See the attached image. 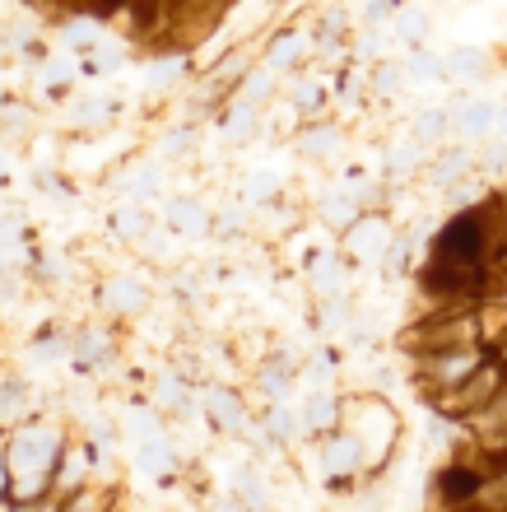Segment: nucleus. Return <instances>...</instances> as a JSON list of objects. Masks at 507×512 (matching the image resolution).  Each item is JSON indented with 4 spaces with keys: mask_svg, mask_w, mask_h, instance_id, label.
I'll list each match as a JSON object with an SVG mask.
<instances>
[{
    "mask_svg": "<svg viewBox=\"0 0 507 512\" xmlns=\"http://www.w3.org/2000/svg\"><path fill=\"white\" fill-rule=\"evenodd\" d=\"M66 443H70L66 429L52 424V419H42V415L14 424L10 447H5V457H10V475H14V503H38V499L52 494V475H56V466H61Z\"/></svg>",
    "mask_w": 507,
    "mask_h": 512,
    "instance_id": "1",
    "label": "nucleus"
},
{
    "mask_svg": "<svg viewBox=\"0 0 507 512\" xmlns=\"http://www.w3.org/2000/svg\"><path fill=\"white\" fill-rule=\"evenodd\" d=\"M484 336H489V331H484V312L461 303V308H438V312H428V317H419L401 336V345L410 354L475 350V345H484Z\"/></svg>",
    "mask_w": 507,
    "mask_h": 512,
    "instance_id": "2",
    "label": "nucleus"
},
{
    "mask_svg": "<svg viewBox=\"0 0 507 512\" xmlns=\"http://www.w3.org/2000/svg\"><path fill=\"white\" fill-rule=\"evenodd\" d=\"M498 391H507V354L503 350H489V359H484V364L475 368L461 387L433 396V405H438V415H447V419H456V424H461V419H470L475 410H484Z\"/></svg>",
    "mask_w": 507,
    "mask_h": 512,
    "instance_id": "3",
    "label": "nucleus"
},
{
    "mask_svg": "<svg viewBox=\"0 0 507 512\" xmlns=\"http://www.w3.org/2000/svg\"><path fill=\"white\" fill-rule=\"evenodd\" d=\"M340 429H349L363 447V466H382L387 452L396 447V433H401V419L391 415V405L382 396H363V401L349 405V415Z\"/></svg>",
    "mask_w": 507,
    "mask_h": 512,
    "instance_id": "4",
    "label": "nucleus"
},
{
    "mask_svg": "<svg viewBox=\"0 0 507 512\" xmlns=\"http://www.w3.org/2000/svg\"><path fill=\"white\" fill-rule=\"evenodd\" d=\"M433 256L438 261H461V266H480L489 261V229H484L480 205L475 210H456L433 238Z\"/></svg>",
    "mask_w": 507,
    "mask_h": 512,
    "instance_id": "5",
    "label": "nucleus"
},
{
    "mask_svg": "<svg viewBox=\"0 0 507 512\" xmlns=\"http://www.w3.org/2000/svg\"><path fill=\"white\" fill-rule=\"evenodd\" d=\"M489 359V350L484 345H475V350H433V354H414V378H419V387L428 391V401L433 396H442V391H456L461 382L475 373V368Z\"/></svg>",
    "mask_w": 507,
    "mask_h": 512,
    "instance_id": "6",
    "label": "nucleus"
},
{
    "mask_svg": "<svg viewBox=\"0 0 507 512\" xmlns=\"http://www.w3.org/2000/svg\"><path fill=\"white\" fill-rule=\"evenodd\" d=\"M489 480H494V475L480 466V457H456V461H447V466L438 471V485H433V494H438L442 512L470 508V503L484 499Z\"/></svg>",
    "mask_w": 507,
    "mask_h": 512,
    "instance_id": "7",
    "label": "nucleus"
},
{
    "mask_svg": "<svg viewBox=\"0 0 507 512\" xmlns=\"http://www.w3.org/2000/svg\"><path fill=\"white\" fill-rule=\"evenodd\" d=\"M387 252H391L387 215H359L345 229V256H354V261H382Z\"/></svg>",
    "mask_w": 507,
    "mask_h": 512,
    "instance_id": "8",
    "label": "nucleus"
},
{
    "mask_svg": "<svg viewBox=\"0 0 507 512\" xmlns=\"http://www.w3.org/2000/svg\"><path fill=\"white\" fill-rule=\"evenodd\" d=\"M94 447L98 443H66L61 466H56V475H52V494H56V499H70L75 489L94 485V480H89V475H94V461H98Z\"/></svg>",
    "mask_w": 507,
    "mask_h": 512,
    "instance_id": "9",
    "label": "nucleus"
},
{
    "mask_svg": "<svg viewBox=\"0 0 507 512\" xmlns=\"http://www.w3.org/2000/svg\"><path fill=\"white\" fill-rule=\"evenodd\" d=\"M201 410H205V419H210L219 433H242L247 429V405H242V396L228 382H210V387L201 391Z\"/></svg>",
    "mask_w": 507,
    "mask_h": 512,
    "instance_id": "10",
    "label": "nucleus"
},
{
    "mask_svg": "<svg viewBox=\"0 0 507 512\" xmlns=\"http://www.w3.org/2000/svg\"><path fill=\"white\" fill-rule=\"evenodd\" d=\"M321 471L331 475V480H349V475L368 471V466H363V447H359V438H354L349 429L326 433V443H321Z\"/></svg>",
    "mask_w": 507,
    "mask_h": 512,
    "instance_id": "11",
    "label": "nucleus"
},
{
    "mask_svg": "<svg viewBox=\"0 0 507 512\" xmlns=\"http://www.w3.org/2000/svg\"><path fill=\"white\" fill-rule=\"evenodd\" d=\"M298 415H303L307 433H335L340 424H345V405L335 401L326 387H312L307 391V401L298 405Z\"/></svg>",
    "mask_w": 507,
    "mask_h": 512,
    "instance_id": "12",
    "label": "nucleus"
},
{
    "mask_svg": "<svg viewBox=\"0 0 507 512\" xmlns=\"http://www.w3.org/2000/svg\"><path fill=\"white\" fill-rule=\"evenodd\" d=\"M261 429H266V438L275 447H294L298 438L307 433L303 415H298L294 405H284V401H270L266 405V415H261Z\"/></svg>",
    "mask_w": 507,
    "mask_h": 512,
    "instance_id": "13",
    "label": "nucleus"
},
{
    "mask_svg": "<svg viewBox=\"0 0 507 512\" xmlns=\"http://www.w3.org/2000/svg\"><path fill=\"white\" fill-rule=\"evenodd\" d=\"M461 429L475 438V443H494V438H507V391H498L494 401L475 410L470 419H461Z\"/></svg>",
    "mask_w": 507,
    "mask_h": 512,
    "instance_id": "14",
    "label": "nucleus"
},
{
    "mask_svg": "<svg viewBox=\"0 0 507 512\" xmlns=\"http://www.w3.org/2000/svg\"><path fill=\"white\" fill-rule=\"evenodd\" d=\"M163 215H168V224H173L177 233H187V238H205V233L214 229L210 224V210H205L201 201H191V196H173V201H163Z\"/></svg>",
    "mask_w": 507,
    "mask_h": 512,
    "instance_id": "15",
    "label": "nucleus"
},
{
    "mask_svg": "<svg viewBox=\"0 0 507 512\" xmlns=\"http://www.w3.org/2000/svg\"><path fill=\"white\" fill-rule=\"evenodd\" d=\"M103 303L112 312H121V317H135V312L149 308V289H145V280H135V275H117V280L103 284Z\"/></svg>",
    "mask_w": 507,
    "mask_h": 512,
    "instance_id": "16",
    "label": "nucleus"
},
{
    "mask_svg": "<svg viewBox=\"0 0 507 512\" xmlns=\"http://www.w3.org/2000/svg\"><path fill=\"white\" fill-rule=\"evenodd\" d=\"M466 168H470V154L461 145H447L438 159L428 163V182L433 187H452V182H466Z\"/></svg>",
    "mask_w": 507,
    "mask_h": 512,
    "instance_id": "17",
    "label": "nucleus"
},
{
    "mask_svg": "<svg viewBox=\"0 0 507 512\" xmlns=\"http://www.w3.org/2000/svg\"><path fill=\"white\" fill-rule=\"evenodd\" d=\"M61 512H121V494L112 485H84L70 494Z\"/></svg>",
    "mask_w": 507,
    "mask_h": 512,
    "instance_id": "18",
    "label": "nucleus"
},
{
    "mask_svg": "<svg viewBox=\"0 0 507 512\" xmlns=\"http://www.w3.org/2000/svg\"><path fill=\"white\" fill-rule=\"evenodd\" d=\"M75 354H80L84 368H98L112 359V336H107L103 326H84L80 336H75Z\"/></svg>",
    "mask_w": 507,
    "mask_h": 512,
    "instance_id": "19",
    "label": "nucleus"
},
{
    "mask_svg": "<svg viewBox=\"0 0 507 512\" xmlns=\"http://www.w3.org/2000/svg\"><path fill=\"white\" fill-rule=\"evenodd\" d=\"M38 415V410H33V405H28V387L24 382H5V387H0V424H24V419H33Z\"/></svg>",
    "mask_w": 507,
    "mask_h": 512,
    "instance_id": "20",
    "label": "nucleus"
},
{
    "mask_svg": "<svg viewBox=\"0 0 507 512\" xmlns=\"http://www.w3.org/2000/svg\"><path fill=\"white\" fill-rule=\"evenodd\" d=\"M335 145H340V126H331V122H312L298 135V149H303L307 159H326Z\"/></svg>",
    "mask_w": 507,
    "mask_h": 512,
    "instance_id": "21",
    "label": "nucleus"
},
{
    "mask_svg": "<svg viewBox=\"0 0 507 512\" xmlns=\"http://www.w3.org/2000/svg\"><path fill=\"white\" fill-rule=\"evenodd\" d=\"M256 126H261V108H256V103H247V98H242V103H233V108L224 112V131L233 135V140H252Z\"/></svg>",
    "mask_w": 507,
    "mask_h": 512,
    "instance_id": "22",
    "label": "nucleus"
},
{
    "mask_svg": "<svg viewBox=\"0 0 507 512\" xmlns=\"http://www.w3.org/2000/svg\"><path fill=\"white\" fill-rule=\"evenodd\" d=\"M452 122H456L461 135H484V131H494L498 126V108H489V103H470V108L456 112Z\"/></svg>",
    "mask_w": 507,
    "mask_h": 512,
    "instance_id": "23",
    "label": "nucleus"
},
{
    "mask_svg": "<svg viewBox=\"0 0 507 512\" xmlns=\"http://www.w3.org/2000/svg\"><path fill=\"white\" fill-rule=\"evenodd\" d=\"M447 131H452V112L428 108V112H419V117H414V135H419V145H438Z\"/></svg>",
    "mask_w": 507,
    "mask_h": 512,
    "instance_id": "24",
    "label": "nucleus"
},
{
    "mask_svg": "<svg viewBox=\"0 0 507 512\" xmlns=\"http://www.w3.org/2000/svg\"><path fill=\"white\" fill-rule=\"evenodd\" d=\"M359 215H363L359 196H345V191H340V196H331V201L321 205V219H326V224H335V229H349V224H354Z\"/></svg>",
    "mask_w": 507,
    "mask_h": 512,
    "instance_id": "25",
    "label": "nucleus"
},
{
    "mask_svg": "<svg viewBox=\"0 0 507 512\" xmlns=\"http://www.w3.org/2000/svg\"><path fill=\"white\" fill-rule=\"evenodd\" d=\"M140 461H145V466H149L154 475H163V480H168V475L177 471L173 447L163 443V438H145V443H140Z\"/></svg>",
    "mask_w": 507,
    "mask_h": 512,
    "instance_id": "26",
    "label": "nucleus"
},
{
    "mask_svg": "<svg viewBox=\"0 0 507 512\" xmlns=\"http://www.w3.org/2000/svg\"><path fill=\"white\" fill-rule=\"evenodd\" d=\"M233 494H238V499L247 503L252 512H266V503H270V489L261 485V475H252V471L238 475V489H233Z\"/></svg>",
    "mask_w": 507,
    "mask_h": 512,
    "instance_id": "27",
    "label": "nucleus"
},
{
    "mask_svg": "<svg viewBox=\"0 0 507 512\" xmlns=\"http://www.w3.org/2000/svg\"><path fill=\"white\" fill-rule=\"evenodd\" d=\"M112 229L121 233V238H145L149 233V219H145V210H140V205H126V210H117V219H112Z\"/></svg>",
    "mask_w": 507,
    "mask_h": 512,
    "instance_id": "28",
    "label": "nucleus"
},
{
    "mask_svg": "<svg viewBox=\"0 0 507 512\" xmlns=\"http://www.w3.org/2000/svg\"><path fill=\"white\" fill-rule=\"evenodd\" d=\"M126 5H131V0H84L80 10H84V14H94V19H112V14L126 10Z\"/></svg>",
    "mask_w": 507,
    "mask_h": 512,
    "instance_id": "29",
    "label": "nucleus"
},
{
    "mask_svg": "<svg viewBox=\"0 0 507 512\" xmlns=\"http://www.w3.org/2000/svg\"><path fill=\"white\" fill-rule=\"evenodd\" d=\"M38 270H42V280H66V261H61V252H47L38 261Z\"/></svg>",
    "mask_w": 507,
    "mask_h": 512,
    "instance_id": "30",
    "label": "nucleus"
},
{
    "mask_svg": "<svg viewBox=\"0 0 507 512\" xmlns=\"http://www.w3.org/2000/svg\"><path fill=\"white\" fill-rule=\"evenodd\" d=\"M252 187H247V196L252 201H266V196H275V177H266V173H256V177H247Z\"/></svg>",
    "mask_w": 507,
    "mask_h": 512,
    "instance_id": "31",
    "label": "nucleus"
},
{
    "mask_svg": "<svg viewBox=\"0 0 507 512\" xmlns=\"http://www.w3.org/2000/svg\"><path fill=\"white\" fill-rule=\"evenodd\" d=\"M396 84H401L396 66H382V70H377V89H382V94H396Z\"/></svg>",
    "mask_w": 507,
    "mask_h": 512,
    "instance_id": "32",
    "label": "nucleus"
},
{
    "mask_svg": "<svg viewBox=\"0 0 507 512\" xmlns=\"http://www.w3.org/2000/svg\"><path fill=\"white\" fill-rule=\"evenodd\" d=\"M480 163H484V168H503V163H507V145H489L480 154Z\"/></svg>",
    "mask_w": 507,
    "mask_h": 512,
    "instance_id": "33",
    "label": "nucleus"
},
{
    "mask_svg": "<svg viewBox=\"0 0 507 512\" xmlns=\"http://www.w3.org/2000/svg\"><path fill=\"white\" fill-rule=\"evenodd\" d=\"M210 512H252V508H247V503H242L238 494H228V499H219Z\"/></svg>",
    "mask_w": 507,
    "mask_h": 512,
    "instance_id": "34",
    "label": "nucleus"
},
{
    "mask_svg": "<svg viewBox=\"0 0 507 512\" xmlns=\"http://www.w3.org/2000/svg\"><path fill=\"white\" fill-rule=\"evenodd\" d=\"M452 66H461L456 75H480V70H475L480 66V56H461V61H452Z\"/></svg>",
    "mask_w": 507,
    "mask_h": 512,
    "instance_id": "35",
    "label": "nucleus"
},
{
    "mask_svg": "<svg viewBox=\"0 0 507 512\" xmlns=\"http://www.w3.org/2000/svg\"><path fill=\"white\" fill-rule=\"evenodd\" d=\"M498 131H503V135H507V108H503V112H498Z\"/></svg>",
    "mask_w": 507,
    "mask_h": 512,
    "instance_id": "36",
    "label": "nucleus"
},
{
    "mask_svg": "<svg viewBox=\"0 0 507 512\" xmlns=\"http://www.w3.org/2000/svg\"><path fill=\"white\" fill-rule=\"evenodd\" d=\"M5 382H10V378H5V373H0V387H5Z\"/></svg>",
    "mask_w": 507,
    "mask_h": 512,
    "instance_id": "37",
    "label": "nucleus"
},
{
    "mask_svg": "<svg viewBox=\"0 0 507 512\" xmlns=\"http://www.w3.org/2000/svg\"><path fill=\"white\" fill-rule=\"evenodd\" d=\"M0 168H5V154H0Z\"/></svg>",
    "mask_w": 507,
    "mask_h": 512,
    "instance_id": "38",
    "label": "nucleus"
}]
</instances>
